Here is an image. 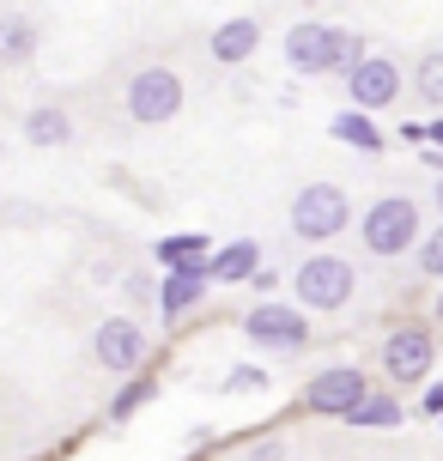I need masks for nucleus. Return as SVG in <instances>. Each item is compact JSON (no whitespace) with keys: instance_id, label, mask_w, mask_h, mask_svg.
I'll return each mask as SVG.
<instances>
[{"instance_id":"15","label":"nucleus","mask_w":443,"mask_h":461,"mask_svg":"<svg viewBox=\"0 0 443 461\" xmlns=\"http://www.w3.org/2000/svg\"><path fill=\"white\" fill-rule=\"evenodd\" d=\"M328 134L347 140V146H358V152H383V134L371 128V115H365V110H340L334 122H328Z\"/></svg>"},{"instance_id":"12","label":"nucleus","mask_w":443,"mask_h":461,"mask_svg":"<svg viewBox=\"0 0 443 461\" xmlns=\"http://www.w3.org/2000/svg\"><path fill=\"white\" fill-rule=\"evenodd\" d=\"M207 298V267L188 261V267H170V279H158V310L164 316H183L188 303Z\"/></svg>"},{"instance_id":"11","label":"nucleus","mask_w":443,"mask_h":461,"mask_svg":"<svg viewBox=\"0 0 443 461\" xmlns=\"http://www.w3.org/2000/svg\"><path fill=\"white\" fill-rule=\"evenodd\" d=\"M201 267H207V285H243L261 267V249H256V237H237L225 249H207Z\"/></svg>"},{"instance_id":"23","label":"nucleus","mask_w":443,"mask_h":461,"mask_svg":"<svg viewBox=\"0 0 443 461\" xmlns=\"http://www.w3.org/2000/svg\"><path fill=\"white\" fill-rule=\"evenodd\" d=\"M122 285H128V298H134V303H146V298H152V285H146V274H128Z\"/></svg>"},{"instance_id":"22","label":"nucleus","mask_w":443,"mask_h":461,"mask_svg":"<svg viewBox=\"0 0 443 461\" xmlns=\"http://www.w3.org/2000/svg\"><path fill=\"white\" fill-rule=\"evenodd\" d=\"M146 394H152V383H134V389H122V401H116V419H128L134 407H140Z\"/></svg>"},{"instance_id":"8","label":"nucleus","mask_w":443,"mask_h":461,"mask_svg":"<svg viewBox=\"0 0 443 461\" xmlns=\"http://www.w3.org/2000/svg\"><path fill=\"white\" fill-rule=\"evenodd\" d=\"M365 376L358 370H347V365H328V370H316L310 383H303V407L310 413H334V419H347L358 401H365Z\"/></svg>"},{"instance_id":"9","label":"nucleus","mask_w":443,"mask_h":461,"mask_svg":"<svg viewBox=\"0 0 443 461\" xmlns=\"http://www.w3.org/2000/svg\"><path fill=\"white\" fill-rule=\"evenodd\" d=\"M340 79H347V92H352V110H365V115L389 110V104L401 97V68H395V61H383V55H365V61L347 68Z\"/></svg>"},{"instance_id":"19","label":"nucleus","mask_w":443,"mask_h":461,"mask_svg":"<svg viewBox=\"0 0 443 461\" xmlns=\"http://www.w3.org/2000/svg\"><path fill=\"white\" fill-rule=\"evenodd\" d=\"M31 49H37V31L24 19H0V61H31Z\"/></svg>"},{"instance_id":"16","label":"nucleus","mask_w":443,"mask_h":461,"mask_svg":"<svg viewBox=\"0 0 443 461\" xmlns=\"http://www.w3.org/2000/svg\"><path fill=\"white\" fill-rule=\"evenodd\" d=\"M207 230H176L158 243V267H188V261H207Z\"/></svg>"},{"instance_id":"26","label":"nucleus","mask_w":443,"mask_h":461,"mask_svg":"<svg viewBox=\"0 0 443 461\" xmlns=\"http://www.w3.org/2000/svg\"><path fill=\"white\" fill-rule=\"evenodd\" d=\"M431 201H438V207H443V176H438V183H431Z\"/></svg>"},{"instance_id":"24","label":"nucleus","mask_w":443,"mask_h":461,"mask_svg":"<svg viewBox=\"0 0 443 461\" xmlns=\"http://www.w3.org/2000/svg\"><path fill=\"white\" fill-rule=\"evenodd\" d=\"M249 461H285V443H256V449H249Z\"/></svg>"},{"instance_id":"20","label":"nucleus","mask_w":443,"mask_h":461,"mask_svg":"<svg viewBox=\"0 0 443 461\" xmlns=\"http://www.w3.org/2000/svg\"><path fill=\"white\" fill-rule=\"evenodd\" d=\"M420 267H425V279H443V225L438 230H420Z\"/></svg>"},{"instance_id":"2","label":"nucleus","mask_w":443,"mask_h":461,"mask_svg":"<svg viewBox=\"0 0 443 461\" xmlns=\"http://www.w3.org/2000/svg\"><path fill=\"white\" fill-rule=\"evenodd\" d=\"M358 237H365V249H371L376 261L413 249V243H420V201H407V194H383V201H371L365 219H358Z\"/></svg>"},{"instance_id":"27","label":"nucleus","mask_w":443,"mask_h":461,"mask_svg":"<svg viewBox=\"0 0 443 461\" xmlns=\"http://www.w3.org/2000/svg\"><path fill=\"white\" fill-rule=\"evenodd\" d=\"M438 316H443V292H438Z\"/></svg>"},{"instance_id":"7","label":"nucleus","mask_w":443,"mask_h":461,"mask_svg":"<svg viewBox=\"0 0 443 461\" xmlns=\"http://www.w3.org/2000/svg\"><path fill=\"white\" fill-rule=\"evenodd\" d=\"M92 352H97V365L110 370V376H128V370L146 365V328L128 322V316H110V322H97Z\"/></svg>"},{"instance_id":"13","label":"nucleus","mask_w":443,"mask_h":461,"mask_svg":"<svg viewBox=\"0 0 443 461\" xmlns=\"http://www.w3.org/2000/svg\"><path fill=\"white\" fill-rule=\"evenodd\" d=\"M256 49H261V24H256V19H225L219 31H212V61H219V68L249 61Z\"/></svg>"},{"instance_id":"21","label":"nucleus","mask_w":443,"mask_h":461,"mask_svg":"<svg viewBox=\"0 0 443 461\" xmlns=\"http://www.w3.org/2000/svg\"><path fill=\"white\" fill-rule=\"evenodd\" d=\"M225 389L231 394H249V389H267V370L261 365H237L231 376H225Z\"/></svg>"},{"instance_id":"10","label":"nucleus","mask_w":443,"mask_h":461,"mask_svg":"<svg viewBox=\"0 0 443 461\" xmlns=\"http://www.w3.org/2000/svg\"><path fill=\"white\" fill-rule=\"evenodd\" d=\"M431 358H438V346H431L425 328H395V334L383 340V370H389L395 383H420L425 370H431Z\"/></svg>"},{"instance_id":"6","label":"nucleus","mask_w":443,"mask_h":461,"mask_svg":"<svg viewBox=\"0 0 443 461\" xmlns=\"http://www.w3.org/2000/svg\"><path fill=\"white\" fill-rule=\"evenodd\" d=\"M243 334L256 346H267V352H303L310 322H303V310H292V303H256L243 316Z\"/></svg>"},{"instance_id":"18","label":"nucleus","mask_w":443,"mask_h":461,"mask_svg":"<svg viewBox=\"0 0 443 461\" xmlns=\"http://www.w3.org/2000/svg\"><path fill=\"white\" fill-rule=\"evenodd\" d=\"M347 419H352V425H365V431H383V425H401V407L389 401V394H365Z\"/></svg>"},{"instance_id":"5","label":"nucleus","mask_w":443,"mask_h":461,"mask_svg":"<svg viewBox=\"0 0 443 461\" xmlns=\"http://www.w3.org/2000/svg\"><path fill=\"white\" fill-rule=\"evenodd\" d=\"M176 110H183V79L170 68H140L128 79V115L140 128H164V122H176Z\"/></svg>"},{"instance_id":"4","label":"nucleus","mask_w":443,"mask_h":461,"mask_svg":"<svg viewBox=\"0 0 443 461\" xmlns=\"http://www.w3.org/2000/svg\"><path fill=\"white\" fill-rule=\"evenodd\" d=\"M347 219H352V201L334 183H303L298 201H292V230H298L303 243H328V237H340Z\"/></svg>"},{"instance_id":"1","label":"nucleus","mask_w":443,"mask_h":461,"mask_svg":"<svg viewBox=\"0 0 443 461\" xmlns=\"http://www.w3.org/2000/svg\"><path fill=\"white\" fill-rule=\"evenodd\" d=\"M285 61L298 73H347V68L365 61V37L358 31H340V24H292Z\"/></svg>"},{"instance_id":"14","label":"nucleus","mask_w":443,"mask_h":461,"mask_svg":"<svg viewBox=\"0 0 443 461\" xmlns=\"http://www.w3.org/2000/svg\"><path fill=\"white\" fill-rule=\"evenodd\" d=\"M24 140H31V146H68V140H73L68 110H55V104H37V110L24 115Z\"/></svg>"},{"instance_id":"17","label":"nucleus","mask_w":443,"mask_h":461,"mask_svg":"<svg viewBox=\"0 0 443 461\" xmlns=\"http://www.w3.org/2000/svg\"><path fill=\"white\" fill-rule=\"evenodd\" d=\"M413 92L443 110V49H425V55H420V68H413Z\"/></svg>"},{"instance_id":"25","label":"nucleus","mask_w":443,"mask_h":461,"mask_svg":"<svg viewBox=\"0 0 443 461\" xmlns=\"http://www.w3.org/2000/svg\"><path fill=\"white\" fill-rule=\"evenodd\" d=\"M425 407H431V413H443V383H438L431 394H425Z\"/></svg>"},{"instance_id":"3","label":"nucleus","mask_w":443,"mask_h":461,"mask_svg":"<svg viewBox=\"0 0 443 461\" xmlns=\"http://www.w3.org/2000/svg\"><path fill=\"white\" fill-rule=\"evenodd\" d=\"M292 292H298V310H347L352 292H358V274L340 255H310L292 274Z\"/></svg>"}]
</instances>
